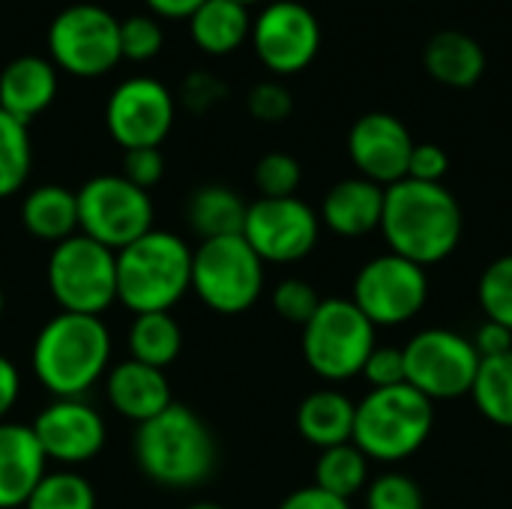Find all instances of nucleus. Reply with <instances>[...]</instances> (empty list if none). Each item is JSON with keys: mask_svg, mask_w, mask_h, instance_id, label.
Here are the masks:
<instances>
[{"mask_svg": "<svg viewBox=\"0 0 512 509\" xmlns=\"http://www.w3.org/2000/svg\"><path fill=\"white\" fill-rule=\"evenodd\" d=\"M474 348H477L480 360H483V357L507 354V351H512V333L507 327L495 324V321H486V324L477 330V336H474Z\"/></svg>", "mask_w": 512, "mask_h": 509, "instance_id": "43", "label": "nucleus"}, {"mask_svg": "<svg viewBox=\"0 0 512 509\" xmlns=\"http://www.w3.org/2000/svg\"><path fill=\"white\" fill-rule=\"evenodd\" d=\"M405 384L423 393L429 402H450L471 396L477 369H480V354L471 339L453 330H423L417 333L405 348Z\"/></svg>", "mask_w": 512, "mask_h": 509, "instance_id": "11", "label": "nucleus"}, {"mask_svg": "<svg viewBox=\"0 0 512 509\" xmlns=\"http://www.w3.org/2000/svg\"><path fill=\"white\" fill-rule=\"evenodd\" d=\"M192 291L219 315L252 309L264 291V261L243 234L201 240L192 249Z\"/></svg>", "mask_w": 512, "mask_h": 509, "instance_id": "6", "label": "nucleus"}, {"mask_svg": "<svg viewBox=\"0 0 512 509\" xmlns=\"http://www.w3.org/2000/svg\"><path fill=\"white\" fill-rule=\"evenodd\" d=\"M18 396H21V372L9 357L0 354V423L18 405Z\"/></svg>", "mask_w": 512, "mask_h": 509, "instance_id": "44", "label": "nucleus"}, {"mask_svg": "<svg viewBox=\"0 0 512 509\" xmlns=\"http://www.w3.org/2000/svg\"><path fill=\"white\" fill-rule=\"evenodd\" d=\"M357 405L339 390H318L297 408V432L318 450L351 444Z\"/></svg>", "mask_w": 512, "mask_h": 509, "instance_id": "24", "label": "nucleus"}, {"mask_svg": "<svg viewBox=\"0 0 512 509\" xmlns=\"http://www.w3.org/2000/svg\"><path fill=\"white\" fill-rule=\"evenodd\" d=\"M246 108L258 123H282L294 111V96L279 81H261L249 90Z\"/></svg>", "mask_w": 512, "mask_h": 509, "instance_id": "37", "label": "nucleus"}, {"mask_svg": "<svg viewBox=\"0 0 512 509\" xmlns=\"http://www.w3.org/2000/svg\"><path fill=\"white\" fill-rule=\"evenodd\" d=\"M147 9L168 21H189L204 0H144Z\"/></svg>", "mask_w": 512, "mask_h": 509, "instance_id": "45", "label": "nucleus"}, {"mask_svg": "<svg viewBox=\"0 0 512 509\" xmlns=\"http://www.w3.org/2000/svg\"><path fill=\"white\" fill-rule=\"evenodd\" d=\"M318 306H321L318 291L309 282H303V279H282L276 285V291H273V309L288 324L306 327L309 318L318 312Z\"/></svg>", "mask_w": 512, "mask_h": 509, "instance_id": "35", "label": "nucleus"}, {"mask_svg": "<svg viewBox=\"0 0 512 509\" xmlns=\"http://www.w3.org/2000/svg\"><path fill=\"white\" fill-rule=\"evenodd\" d=\"M30 429L45 459L63 468H75L96 459L108 438L99 411L81 399H54L39 411Z\"/></svg>", "mask_w": 512, "mask_h": 509, "instance_id": "16", "label": "nucleus"}, {"mask_svg": "<svg viewBox=\"0 0 512 509\" xmlns=\"http://www.w3.org/2000/svg\"><path fill=\"white\" fill-rule=\"evenodd\" d=\"M177 117L174 93L150 75L120 81L105 102V129L123 150L162 147Z\"/></svg>", "mask_w": 512, "mask_h": 509, "instance_id": "13", "label": "nucleus"}, {"mask_svg": "<svg viewBox=\"0 0 512 509\" xmlns=\"http://www.w3.org/2000/svg\"><path fill=\"white\" fill-rule=\"evenodd\" d=\"M279 509H351L348 507V501L345 498H336V495H330V492H324V489H318V486H306V489H297V492H291Z\"/></svg>", "mask_w": 512, "mask_h": 509, "instance_id": "42", "label": "nucleus"}, {"mask_svg": "<svg viewBox=\"0 0 512 509\" xmlns=\"http://www.w3.org/2000/svg\"><path fill=\"white\" fill-rule=\"evenodd\" d=\"M369 480V459L354 444H339L330 450H321V459L315 465V486L351 501L357 492H363Z\"/></svg>", "mask_w": 512, "mask_h": 509, "instance_id": "29", "label": "nucleus"}, {"mask_svg": "<svg viewBox=\"0 0 512 509\" xmlns=\"http://www.w3.org/2000/svg\"><path fill=\"white\" fill-rule=\"evenodd\" d=\"M375 351V324L342 297L321 300L303 327V357L324 381H348L363 372Z\"/></svg>", "mask_w": 512, "mask_h": 509, "instance_id": "8", "label": "nucleus"}, {"mask_svg": "<svg viewBox=\"0 0 512 509\" xmlns=\"http://www.w3.org/2000/svg\"><path fill=\"white\" fill-rule=\"evenodd\" d=\"M384 186L366 177L339 180L321 204V222L339 237H366L381 228Z\"/></svg>", "mask_w": 512, "mask_h": 509, "instance_id": "21", "label": "nucleus"}, {"mask_svg": "<svg viewBox=\"0 0 512 509\" xmlns=\"http://www.w3.org/2000/svg\"><path fill=\"white\" fill-rule=\"evenodd\" d=\"M48 60L75 75H108L120 60V21L96 3H72L48 24Z\"/></svg>", "mask_w": 512, "mask_h": 509, "instance_id": "9", "label": "nucleus"}, {"mask_svg": "<svg viewBox=\"0 0 512 509\" xmlns=\"http://www.w3.org/2000/svg\"><path fill=\"white\" fill-rule=\"evenodd\" d=\"M471 399L489 423L512 429V351L480 360Z\"/></svg>", "mask_w": 512, "mask_h": 509, "instance_id": "28", "label": "nucleus"}, {"mask_svg": "<svg viewBox=\"0 0 512 509\" xmlns=\"http://www.w3.org/2000/svg\"><path fill=\"white\" fill-rule=\"evenodd\" d=\"M477 297H480L486 318L507 327L512 333V255L492 261L483 270Z\"/></svg>", "mask_w": 512, "mask_h": 509, "instance_id": "32", "label": "nucleus"}, {"mask_svg": "<svg viewBox=\"0 0 512 509\" xmlns=\"http://www.w3.org/2000/svg\"><path fill=\"white\" fill-rule=\"evenodd\" d=\"M366 381L372 384V390H387V387H399L405 384V357L402 348H378L369 354L363 372Z\"/></svg>", "mask_w": 512, "mask_h": 509, "instance_id": "39", "label": "nucleus"}, {"mask_svg": "<svg viewBox=\"0 0 512 509\" xmlns=\"http://www.w3.org/2000/svg\"><path fill=\"white\" fill-rule=\"evenodd\" d=\"M450 171V156L438 144H414L411 162H408V177L420 183H441Z\"/></svg>", "mask_w": 512, "mask_h": 509, "instance_id": "41", "label": "nucleus"}, {"mask_svg": "<svg viewBox=\"0 0 512 509\" xmlns=\"http://www.w3.org/2000/svg\"><path fill=\"white\" fill-rule=\"evenodd\" d=\"M111 363V333L96 315L60 312L33 339L30 366L54 399H81Z\"/></svg>", "mask_w": 512, "mask_h": 509, "instance_id": "2", "label": "nucleus"}, {"mask_svg": "<svg viewBox=\"0 0 512 509\" xmlns=\"http://www.w3.org/2000/svg\"><path fill=\"white\" fill-rule=\"evenodd\" d=\"M45 279L60 312L99 318L117 300V252L72 234L51 249Z\"/></svg>", "mask_w": 512, "mask_h": 509, "instance_id": "7", "label": "nucleus"}, {"mask_svg": "<svg viewBox=\"0 0 512 509\" xmlns=\"http://www.w3.org/2000/svg\"><path fill=\"white\" fill-rule=\"evenodd\" d=\"M162 27L153 15H129L120 21V54L126 60L144 63L162 51Z\"/></svg>", "mask_w": 512, "mask_h": 509, "instance_id": "34", "label": "nucleus"}, {"mask_svg": "<svg viewBox=\"0 0 512 509\" xmlns=\"http://www.w3.org/2000/svg\"><path fill=\"white\" fill-rule=\"evenodd\" d=\"M189 509H225V507H219V504H213V501H201V504H192Z\"/></svg>", "mask_w": 512, "mask_h": 509, "instance_id": "46", "label": "nucleus"}, {"mask_svg": "<svg viewBox=\"0 0 512 509\" xmlns=\"http://www.w3.org/2000/svg\"><path fill=\"white\" fill-rule=\"evenodd\" d=\"M237 3H243V6H252V3H264V0H237Z\"/></svg>", "mask_w": 512, "mask_h": 509, "instance_id": "48", "label": "nucleus"}, {"mask_svg": "<svg viewBox=\"0 0 512 509\" xmlns=\"http://www.w3.org/2000/svg\"><path fill=\"white\" fill-rule=\"evenodd\" d=\"M432 402L408 384L372 390L354 411L351 444L375 462H402L432 435Z\"/></svg>", "mask_w": 512, "mask_h": 509, "instance_id": "5", "label": "nucleus"}, {"mask_svg": "<svg viewBox=\"0 0 512 509\" xmlns=\"http://www.w3.org/2000/svg\"><path fill=\"white\" fill-rule=\"evenodd\" d=\"M123 177L135 183L138 189H150L162 180L165 174V156L159 147H138V150H123Z\"/></svg>", "mask_w": 512, "mask_h": 509, "instance_id": "40", "label": "nucleus"}, {"mask_svg": "<svg viewBox=\"0 0 512 509\" xmlns=\"http://www.w3.org/2000/svg\"><path fill=\"white\" fill-rule=\"evenodd\" d=\"M366 509H423V492L408 474H381L366 492Z\"/></svg>", "mask_w": 512, "mask_h": 509, "instance_id": "36", "label": "nucleus"}, {"mask_svg": "<svg viewBox=\"0 0 512 509\" xmlns=\"http://www.w3.org/2000/svg\"><path fill=\"white\" fill-rule=\"evenodd\" d=\"M135 462L162 489H195L216 471V441L207 423L186 405H168L135 432Z\"/></svg>", "mask_w": 512, "mask_h": 509, "instance_id": "3", "label": "nucleus"}, {"mask_svg": "<svg viewBox=\"0 0 512 509\" xmlns=\"http://www.w3.org/2000/svg\"><path fill=\"white\" fill-rule=\"evenodd\" d=\"M411 150L414 138L408 126L387 111L363 114L348 132V156L354 168L360 171V177L384 189L408 177Z\"/></svg>", "mask_w": 512, "mask_h": 509, "instance_id": "17", "label": "nucleus"}, {"mask_svg": "<svg viewBox=\"0 0 512 509\" xmlns=\"http://www.w3.org/2000/svg\"><path fill=\"white\" fill-rule=\"evenodd\" d=\"M192 291V246L171 231H147L117 252V300L135 312H171Z\"/></svg>", "mask_w": 512, "mask_h": 509, "instance_id": "4", "label": "nucleus"}, {"mask_svg": "<svg viewBox=\"0 0 512 509\" xmlns=\"http://www.w3.org/2000/svg\"><path fill=\"white\" fill-rule=\"evenodd\" d=\"M318 234L321 216L297 195L258 198L249 204L243 222V237L264 264L303 261L318 246Z\"/></svg>", "mask_w": 512, "mask_h": 509, "instance_id": "14", "label": "nucleus"}, {"mask_svg": "<svg viewBox=\"0 0 512 509\" xmlns=\"http://www.w3.org/2000/svg\"><path fill=\"white\" fill-rule=\"evenodd\" d=\"M429 300L426 267L393 252L366 261L354 279L351 303L375 327H399L414 321Z\"/></svg>", "mask_w": 512, "mask_h": 509, "instance_id": "12", "label": "nucleus"}, {"mask_svg": "<svg viewBox=\"0 0 512 509\" xmlns=\"http://www.w3.org/2000/svg\"><path fill=\"white\" fill-rule=\"evenodd\" d=\"M3 309H6V297H3V288H0V318H3Z\"/></svg>", "mask_w": 512, "mask_h": 509, "instance_id": "47", "label": "nucleus"}, {"mask_svg": "<svg viewBox=\"0 0 512 509\" xmlns=\"http://www.w3.org/2000/svg\"><path fill=\"white\" fill-rule=\"evenodd\" d=\"M33 168V144L27 123L0 108V198L21 192Z\"/></svg>", "mask_w": 512, "mask_h": 509, "instance_id": "30", "label": "nucleus"}, {"mask_svg": "<svg viewBox=\"0 0 512 509\" xmlns=\"http://www.w3.org/2000/svg\"><path fill=\"white\" fill-rule=\"evenodd\" d=\"M78 234L108 246L126 249L153 231V201L123 174H96L78 192Z\"/></svg>", "mask_w": 512, "mask_h": 509, "instance_id": "10", "label": "nucleus"}, {"mask_svg": "<svg viewBox=\"0 0 512 509\" xmlns=\"http://www.w3.org/2000/svg\"><path fill=\"white\" fill-rule=\"evenodd\" d=\"M105 396L120 417H126L138 426L159 417L168 405H174L171 384H168L165 372L144 366L138 360H123L108 372Z\"/></svg>", "mask_w": 512, "mask_h": 509, "instance_id": "19", "label": "nucleus"}, {"mask_svg": "<svg viewBox=\"0 0 512 509\" xmlns=\"http://www.w3.org/2000/svg\"><path fill=\"white\" fill-rule=\"evenodd\" d=\"M249 204L228 186L210 183L192 192L186 204V222L201 240H216V237H234L243 234Z\"/></svg>", "mask_w": 512, "mask_h": 509, "instance_id": "26", "label": "nucleus"}, {"mask_svg": "<svg viewBox=\"0 0 512 509\" xmlns=\"http://www.w3.org/2000/svg\"><path fill=\"white\" fill-rule=\"evenodd\" d=\"M252 177H255V189L261 192V198H291L300 189L303 168L291 153L273 150L258 159Z\"/></svg>", "mask_w": 512, "mask_h": 509, "instance_id": "33", "label": "nucleus"}, {"mask_svg": "<svg viewBox=\"0 0 512 509\" xmlns=\"http://www.w3.org/2000/svg\"><path fill=\"white\" fill-rule=\"evenodd\" d=\"M183 351V330L171 312L135 315L129 327V360H138L153 369H168Z\"/></svg>", "mask_w": 512, "mask_h": 509, "instance_id": "27", "label": "nucleus"}, {"mask_svg": "<svg viewBox=\"0 0 512 509\" xmlns=\"http://www.w3.org/2000/svg\"><path fill=\"white\" fill-rule=\"evenodd\" d=\"M48 474V459L30 426L0 423V509L27 504L36 483Z\"/></svg>", "mask_w": 512, "mask_h": 509, "instance_id": "18", "label": "nucleus"}, {"mask_svg": "<svg viewBox=\"0 0 512 509\" xmlns=\"http://www.w3.org/2000/svg\"><path fill=\"white\" fill-rule=\"evenodd\" d=\"M189 33L204 54L225 57L237 51L252 33L249 6L237 0H204L189 18Z\"/></svg>", "mask_w": 512, "mask_h": 509, "instance_id": "25", "label": "nucleus"}, {"mask_svg": "<svg viewBox=\"0 0 512 509\" xmlns=\"http://www.w3.org/2000/svg\"><path fill=\"white\" fill-rule=\"evenodd\" d=\"M423 66L426 72L453 90H468L474 87L483 72H486V51L483 45L462 30H438L423 51Z\"/></svg>", "mask_w": 512, "mask_h": 509, "instance_id": "22", "label": "nucleus"}, {"mask_svg": "<svg viewBox=\"0 0 512 509\" xmlns=\"http://www.w3.org/2000/svg\"><path fill=\"white\" fill-rule=\"evenodd\" d=\"M21 225L42 243H63L78 234V198L60 183L36 186L21 201Z\"/></svg>", "mask_w": 512, "mask_h": 509, "instance_id": "23", "label": "nucleus"}, {"mask_svg": "<svg viewBox=\"0 0 512 509\" xmlns=\"http://www.w3.org/2000/svg\"><path fill=\"white\" fill-rule=\"evenodd\" d=\"M249 42L273 75H297L321 51V24L309 6L297 0H273L252 21Z\"/></svg>", "mask_w": 512, "mask_h": 509, "instance_id": "15", "label": "nucleus"}, {"mask_svg": "<svg viewBox=\"0 0 512 509\" xmlns=\"http://www.w3.org/2000/svg\"><path fill=\"white\" fill-rule=\"evenodd\" d=\"M228 99V87L222 78L210 75V72H189L180 81V105L192 114H207L216 105H222Z\"/></svg>", "mask_w": 512, "mask_h": 509, "instance_id": "38", "label": "nucleus"}, {"mask_svg": "<svg viewBox=\"0 0 512 509\" xmlns=\"http://www.w3.org/2000/svg\"><path fill=\"white\" fill-rule=\"evenodd\" d=\"M462 207L444 183L399 180L384 189L381 234L393 255L420 267L441 264L462 240Z\"/></svg>", "mask_w": 512, "mask_h": 509, "instance_id": "1", "label": "nucleus"}, {"mask_svg": "<svg viewBox=\"0 0 512 509\" xmlns=\"http://www.w3.org/2000/svg\"><path fill=\"white\" fill-rule=\"evenodd\" d=\"M57 66L39 54H21L0 69V108L21 123H30L51 108L57 96Z\"/></svg>", "mask_w": 512, "mask_h": 509, "instance_id": "20", "label": "nucleus"}, {"mask_svg": "<svg viewBox=\"0 0 512 509\" xmlns=\"http://www.w3.org/2000/svg\"><path fill=\"white\" fill-rule=\"evenodd\" d=\"M24 509H96V492L72 468L48 471L30 492Z\"/></svg>", "mask_w": 512, "mask_h": 509, "instance_id": "31", "label": "nucleus"}]
</instances>
